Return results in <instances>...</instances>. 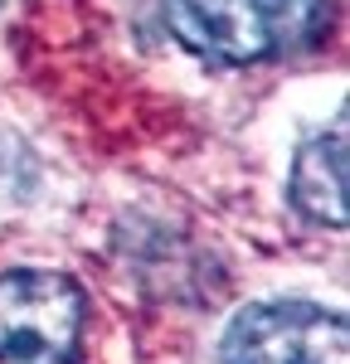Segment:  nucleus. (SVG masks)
<instances>
[{"mask_svg":"<svg viewBox=\"0 0 350 364\" xmlns=\"http://www.w3.org/2000/svg\"><path fill=\"white\" fill-rule=\"evenodd\" d=\"M83 287L49 267L0 272V364H78Z\"/></svg>","mask_w":350,"mask_h":364,"instance_id":"obj_1","label":"nucleus"},{"mask_svg":"<svg viewBox=\"0 0 350 364\" xmlns=\"http://www.w3.org/2000/svg\"><path fill=\"white\" fill-rule=\"evenodd\" d=\"M224 364H350L341 311L317 301H258L238 311L219 345Z\"/></svg>","mask_w":350,"mask_h":364,"instance_id":"obj_2","label":"nucleus"},{"mask_svg":"<svg viewBox=\"0 0 350 364\" xmlns=\"http://www.w3.org/2000/svg\"><path fill=\"white\" fill-rule=\"evenodd\" d=\"M166 20L175 39L209 63L243 68V63L272 58L258 0H166Z\"/></svg>","mask_w":350,"mask_h":364,"instance_id":"obj_3","label":"nucleus"},{"mask_svg":"<svg viewBox=\"0 0 350 364\" xmlns=\"http://www.w3.org/2000/svg\"><path fill=\"white\" fill-rule=\"evenodd\" d=\"M287 195L297 214L321 228H346V117H336L331 132L312 136L292 161Z\"/></svg>","mask_w":350,"mask_h":364,"instance_id":"obj_4","label":"nucleus"},{"mask_svg":"<svg viewBox=\"0 0 350 364\" xmlns=\"http://www.w3.org/2000/svg\"><path fill=\"white\" fill-rule=\"evenodd\" d=\"M262 29H267V44L272 58L277 54H297V49H312L326 29V0H258Z\"/></svg>","mask_w":350,"mask_h":364,"instance_id":"obj_5","label":"nucleus"},{"mask_svg":"<svg viewBox=\"0 0 350 364\" xmlns=\"http://www.w3.org/2000/svg\"><path fill=\"white\" fill-rule=\"evenodd\" d=\"M0 5H5V0H0Z\"/></svg>","mask_w":350,"mask_h":364,"instance_id":"obj_6","label":"nucleus"}]
</instances>
